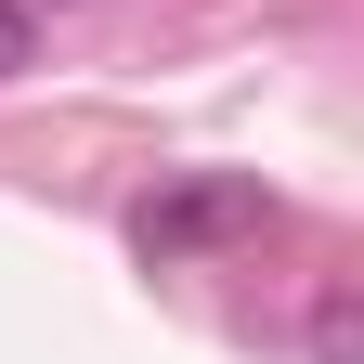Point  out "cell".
<instances>
[{
	"instance_id": "cell-1",
	"label": "cell",
	"mask_w": 364,
	"mask_h": 364,
	"mask_svg": "<svg viewBox=\"0 0 364 364\" xmlns=\"http://www.w3.org/2000/svg\"><path fill=\"white\" fill-rule=\"evenodd\" d=\"M235 235H273V196L247 169H182L130 208V260H196V247H235Z\"/></svg>"
},
{
	"instance_id": "cell-2",
	"label": "cell",
	"mask_w": 364,
	"mask_h": 364,
	"mask_svg": "<svg viewBox=\"0 0 364 364\" xmlns=\"http://www.w3.org/2000/svg\"><path fill=\"white\" fill-rule=\"evenodd\" d=\"M312 364H364V351H351V287H338L326 312H312Z\"/></svg>"
},
{
	"instance_id": "cell-3",
	"label": "cell",
	"mask_w": 364,
	"mask_h": 364,
	"mask_svg": "<svg viewBox=\"0 0 364 364\" xmlns=\"http://www.w3.org/2000/svg\"><path fill=\"white\" fill-rule=\"evenodd\" d=\"M39 65V26H26V0H0V78H26Z\"/></svg>"
}]
</instances>
